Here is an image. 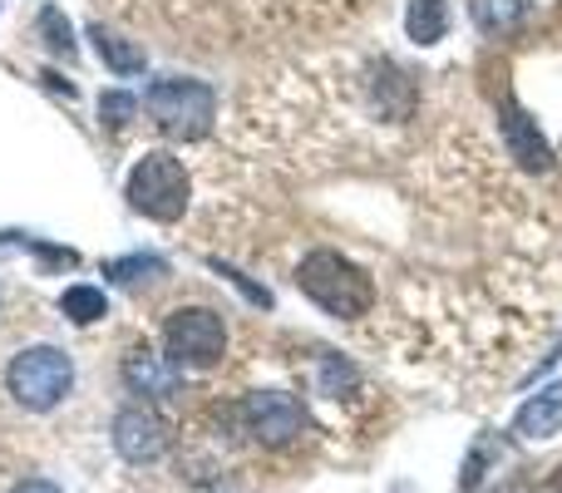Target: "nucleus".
I'll list each match as a JSON object with an SVG mask.
<instances>
[{
    "mask_svg": "<svg viewBox=\"0 0 562 493\" xmlns=\"http://www.w3.org/2000/svg\"><path fill=\"white\" fill-rule=\"evenodd\" d=\"M89 40H94L99 59H104L114 75H144L148 55H144V45H138V40H124V35H114V30H104V25L89 30Z\"/></svg>",
    "mask_w": 562,
    "mask_h": 493,
    "instance_id": "11",
    "label": "nucleus"
},
{
    "mask_svg": "<svg viewBox=\"0 0 562 493\" xmlns=\"http://www.w3.org/2000/svg\"><path fill=\"white\" fill-rule=\"evenodd\" d=\"M59 311H65L75 326H94V321L109 316V296L99 287H89V281H75V287L59 291Z\"/></svg>",
    "mask_w": 562,
    "mask_h": 493,
    "instance_id": "14",
    "label": "nucleus"
},
{
    "mask_svg": "<svg viewBox=\"0 0 562 493\" xmlns=\"http://www.w3.org/2000/svg\"><path fill=\"white\" fill-rule=\"evenodd\" d=\"M5 390H10V400H15L20 410L45 415V410H55L59 400L75 390V360H69L59 346H30V350H20V356L10 360Z\"/></svg>",
    "mask_w": 562,
    "mask_h": 493,
    "instance_id": "3",
    "label": "nucleus"
},
{
    "mask_svg": "<svg viewBox=\"0 0 562 493\" xmlns=\"http://www.w3.org/2000/svg\"><path fill=\"white\" fill-rule=\"evenodd\" d=\"M40 35H45V45L55 49V55H65V59H75V40H69V20H65V10L59 5H45L40 10Z\"/></svg>",
    "mask_w": 562,
    "mask_h": 493,
    "instance_id": "16",
    "label": "nucleus"
},
{
    "mask_svg": "<svg viewBox=\"0 0 562 493\" xmlns=\"http://www.w3.org/2000/svg\"><path fill=\"white\" fill-rule=\"evenodd\" d=\"M104 277L114 281H144V277H168V261L164 257H119V261H104Z\"/></svg>",
    "mask_w": 562,
    "mask_h": 493,
    "instance_id": "15",
    "label": "nucleus"
},
{
    "mask_svg": "<svg viewBox=\"0 0 562 493\" xmlns=\"http://www.w3.org/2000/svg\"><path fill=\"white\" fill-rule=\"evenodd\" d=\"M237 419H243V435L267 449L296 445L301 429H306V410H301V400L286 395V390H257V395H247L243 405H237Z\"/></svg>",
    "mask_w": 562,
    "mask_h": 493,
    "instance_id": "6",
    "label": "nucleus"
},
{
    "mask_svg": "<svg viewBox=\"0 0 562 493\" xmlns=\"http://www.w3.org/2000/svg\"><path fill=\"white\" fill-rule=\"evenodd\" d=\"M168 360L183 370H213L227 356V321L213 306H178L164 326Z\"/></svg>",
    "mask_w": 562,
    "mask_h": 493,
    "instance_id": "5",
    "label": "nucleus"
},
{
    "mask_svg": "<svg viewBox=\"0 0 562 493\" xmlns=\"http://www.w3.org/2000/svg\"><path fill=\"white\" fill-rule=\"evenodd\" d=\"M10 493H65L59 484H49V479H25V484H15Z\"/></svg>",
    "mask_w": 562,
    "mask_h": 493,
    "instance_id": "20",
    "label": "nucleus"
},
{
    "mask_svg": "<svg viewBox=\"0 0 562 493\" xmlns=\"http://www.w3.org/2000/svg\"><path fill=\"white\" fill-rule=\"evenodd\" d=\"M504 144H508V154H514L524 168H538V173H543V168L553 164V154H548L538 124L514 104V99H504Z\"/></svg>",
    "mask_w": 562,
    "mask_h": 493,
    "instance_id": "10",
    "label": "nucleus"
},
{
    "mask_svg": "<svg viewBox=\"0 0 562 493\" xmlns=\"http://www.w3.org/2000/svg\"><path fill=\"white\" fill-rule=\"evenodd\" d=\"M188 193H193V183H188V168L178 164L173 154H144L134 168H128V183H124V198L134 213L154 217V223H178V217L188 213Z\"/></svg>",
    "mask_w": 562,
    "mask_h": 493,
    "instance_id": "2",
    "label": "nucleus"
},
{
    "mask_svg": "<svg viewBox=\"0 0 562 493\" xmlns=\"http://www.w3.org/2000/svg\"><path fill=\"white\" fill-rule=\"evenodd\" d=\"M114 449L128 464H154L168 455V425L158 410L148 405H128L114 415Z\"/></svg>",
    "mask_w": 562,
    "mask_h": 493,
    "instance_id": "7",
    "label": "nucleus"
},
{
    "mask_svg": "<svg viewBox=\"0 0 562 493\" xmlns=\"http://www.w3.org/2000/svg\"><path fill=\"white\" fill-rule=\"evenodd\" d=\"M213 267L223 271V277L233 281V287H243V291H247V301H257V306H272V291H267V287H252V281H247L237 267H223V261H213Z\"/></svg>",
    "mask_w": 562,
    "mask_h": 493,
    "instance_id": "18",
    "label": "nucleus"
},
{
    "mask_svg": "<svg viewBox=\"0 0 562 493\" xmlns=\"http://www.w3.org/2000/svg\"><path fill=\"white\" fill-rule=\"evenodd\" d=\"M124 385L144 400H173L178 390H183V366L154 356L148 346H134L124 356Z\"/></svg>",
    "mask_w": 562,
    "mask_h": 493,
    "instance_id": "8",
    "label": "nucleus"
},
{
    "mask_svg": "<svg viewBox=\"0 0 562 493\" xmlns=\"http://www.w3.org/2000/svg\"><path fill=\"white\" fill-rule=\"evenodd\" d=\"M405 30L415 45H439L449 30V5L445 0H409V15H405Z\"/></svg>",
    "mask_w": 562,
    "mask_h": 493,
    "instance_id": "13",
    "label": "nucleus"
},
{
    "mask_svg": "<svg viewBox=\"0 0 562 493\" xmlns=\"http://www.w3.org/2000/svg\"><path fill=\"white\" fill-rule=\"evenodd\" d=\"M144 109L173 138H203L217 119V89L203 79H154L144 89Z\"/></svg>",
    "mask_w": 562,
    "mask_h": 493,
    "instance_id": "4",
    "label": "nucleus"
},
{
    "mask_svg": "<svg viewBox=\"0 0 562 493\" xmlns=\"http://www.w3.org/2000/svg\"><path fill=\"white\" fill-rule=\"evenodd\" d=\"M514 435H518V439H528V445L562 435V380L543 385L538 395H528L524 405H518V415H514Z\"/></svg>",
    "mask_w": 562,
    "mask_h": 493,
    "instance_id": "9",
    "label": "nucleus"
},
{
    "mask_svg": "<svg viewBox=\"0 0 562 493\" xmlns=\"http://www.w3.org/2000/svg\"><path fill=\"white\" fill-rule=\"evenodd\" d=\"M134 114H138V99L134 94H124V89H109V94H99V119H104L109 128H124Z\"/></svg>",
    "mask_w": 562,
    "mask_h": 493,
    "instance_id": "17",
    "label": "nucleus"
},
{
    "mask_svg": "<svg viewBox=\"0 0 562 493\" xmlns=\"http://www.w3.org/2000/svg\"><path fill=\"white\" fill-rule=\"evenodd\" d=\"M296 287L306 291L326 316H340V321H356L375 306V281H370V271L356 267L350 257H340V251H330V247H316L301 257Z\"/></svg>",
    "mask_w": 562,
    "mask_h": 493,
    "instance_id": "1",
    "label": "nucleus"
},
{
    "mask_svg": "<svg viewBox=\"0 0 562 493\" xmlns=\"http://www.w3.org/2000/svg\"><path fill=\"white\" fill-rule=\"evenodd\" d=\"M340 385H356V370L340 366V360H326V395L340 400Z\"/></svg>",
    "mask_w": 562,
    "mask_h": 493,
    "instance_id": "19",
    "label": "nucleus"
},
{
    "mask_svg": "<svg viewBox=\"0 0 562 493\" xmlns=\"http://www.w3.org/2000/svg\"><path fill=\"white\" fill-rule=\"evenodd\" d=\"M469 10L484 35H514L528 15V0H469Z\"/></svg>",
    "mask_w": 562,
    "mask_h": 493,
    "instance_id": "12",
    "label": "nucleus"
}]
</instances>
